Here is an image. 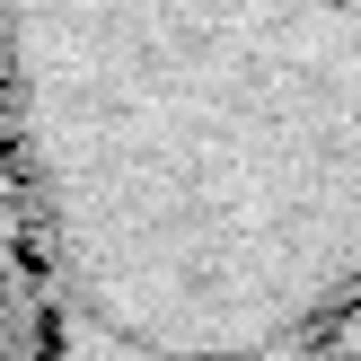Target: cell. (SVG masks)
I'll use <instances>...</instances> for the list:
<instances>
[{
	"label": "cell",
	"instance_id": "6da1fadb",
	"mask_svg": "<svg viewBox=\"0 0 361 361\" xmlns=\"http://www.w3.org/2000/svg\"><path fill=\"white\" fill-rule=\"evenodd\" d=\"M0 150L44 361H309L361 317V0H0Z\"/></svg>",
	"mask_w": 361,
	"mask_h": 361
},
{
	"label": "cell",
	"instance_id": "7a4b0ae2",
	"mask_svg": "<svg viewBox=\"0 0 361 361\" xmlns=\"http://www.w3.org/2000/svg\"><path fill=\"white\" fill-rule=\"evenodd\" d=\"M0 361H44V317H35V274H27V229H18L9 150H0Z\"/></svg>",
	"mask_w": 361,
	"mask_h": 361
},
{
	"label": "cell",
	"instance_id": "3957f363",
	"mask_svg": "<svg viewBox=\"0 0 361 361\" xmlns=\"http://www.w3.org/2000/svg\"><path fill=\"white\" fill-rule=\"evenodd\" d=\"M309 361H361V317H353V326H344V335H326V344H317Z\"/></svg>",
	"mask_w": 361,
	"mask_h": 361
}]
</instances>
